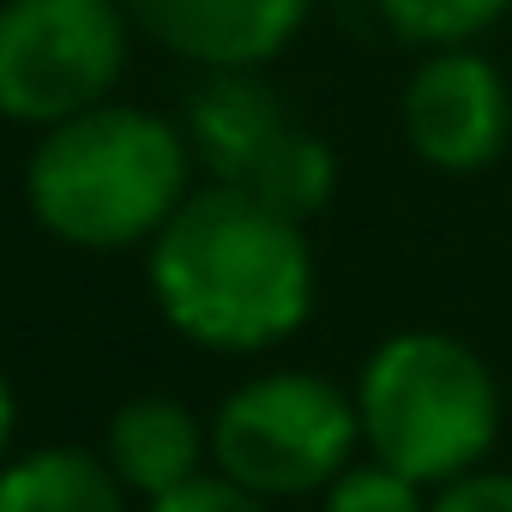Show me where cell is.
<instances>
[{
  "label": "cell",
  "instance_id": "6da1fadb",
  "mask_svg": "<svg viewBox=\"0 0 512 512\" xmlns=\"http://www.w3.org/2000/svg\"><path fill=\"white\" fill-rule=\"evenodd\" d=\"M145 284L187 344L253 356L308 326L314 247L278 205L211 181L145 241Z\"/></svg>",
  "mask_w": 512,
  "mask_h": 512
},
{
  "label": "cell",
  "instance_id": "7a4b0ae2",
  "mask_svg": "<svg viewBox=\"0 0 512 512\" xmlns=\"http://www.w3.org/2000/svg\"><path fill=\"white\" fill-rule=\"evenodd\" d=\"M193 151L181 121L139 103H97L37 133L25 163V205L43 235L79 253L145 247L193 193Z\"/></svg>",
  "mask_w": 512,
  "mask_h": 512
},
{
  "label": "cell",
  "instance_id": "3957f363",
  "mask_svg": "<svg viewBox=\"0 0 512 512\" xmlns=\"http://www.w3.org/2000/svg\"><path fill=\"white\" fill-rule=\"evenodd\" d=\"M368 458L410 482H452L482 464L500 434V386L488 362L452 332H392L356 380Z\"/></svg>",
  "mask_w": 512,
  "mask_h": 512
},
{
  "label": "cell",
  "instance_id": "277c9868",
  "mask_svg": "<svg viewBox=\"0 0 512 512\" xmlns=\"http://www.w3.org/2000/svg\"><path fill=\"white\" fill-rule=\"evenodd\" d=\"M181 133H187L193 169L278 205L296 223L320 217L338 193L332 145L290 115V103L260 79V67L205 73L181 109Z\"/></svg>",
  "mask_w": 512,
  "mask_h": 512
},
{
  "label": "cell",
  "instance_id": "5b68a950",
  "mask_svg": "<svg viewBox=\"0 0 512 512\" xmlns=\"http://www.w3.org/2000/svg\"><path fill=\"white\" fill-rule=\"evenodd\" d=\"M356 446V392L302 368L241 380L211 416V464L266 500L326 488L344 464H356Z\"/></svg>",
  "mask_w": 512,
  "mask_h": 512
},
{
  "label": "cell",
  "instance_id": "8992f818",
  "mask_svg": "<svg viewBox=\"0 0 512 512\" xmlns=\"http://www.w3.org/2000/svg\"><path fill=\"white\" fill-rule=\"evenodd\" d=\"M127 49V0H0V121L43 133L109 103Z\"/></svg>",
  "mask_w": 512,
  "mask_h": 512
},
{
  "label": "cell",
  "instance_id": "52a82bcc",
  "mask_svg": "<svg viewBox=\"0 0 512 512\" xmlns=\"http://www.w3.org/2000/svg\"><path fill=\"white\" fill-rule=\"evenodd\" d=\"M398 115H404L410 151L428 169H440V175H476L512 139V91H506V73L482 49H470V43L428 49V61L404 85Z\"/></svg>",
  "mask_w": 512,
  "mask_h": 512
},
{
  "label": "cell",
  "instance_id": "ba28073f",
  "mask_svg": "<svg viewBox=\"0 0 512 512\" xmlns=\"http://www.w3.org/2000/svg\"><path fill=\"white\" fill-rule=\"evenodd\" d=\"M314 0H127L133 31L199 73L272 67L308 25Z\"/></svg>",
  "mask_w": 512,
  "mask_h": 512
},
{
  "label": "cell",
  "instance_id": "9c48e42d",
  "mask_svg": "<svg viewBox=\"0 0 512 512\" xmlns=\"http://www.w3.org/2000/svg\"><path fill=\"white\" fill-rule=\"evenodd\" d=\"M103 458H109V470L127 482V494L157 500V494L193 482V476L211 464V428H205L187 404L145 392V398H127V404L109 416V428H103Z\"/></svg>",
  "mask_w": 512,
  "mask_h": 512
},
{
  "label": "cell",
  "instance_id": "30bf717a",
  "mask_svg": "<svg viewBox=\"0 0 512 512\" xmlns=\"http://www.w3.org/2000/svg\"><path fill=\"white\" fill-rule=\"evenodd\" d=\"M0 512H127V482L79 446H37L0 464Z\"/></svg>",
  "mask_w": 512,
  "mask_h": 512
},
{
  "label": "cell",
  "instance_id": "8fae6325",
  "mask_svg": "<svg viewBox=\"0 0 512 512\" xmlns=\"http://www.w3.org/2000/svg\"><path fill=\"white\" fill-rule=\"evenodd\" d=\"M512 0H374V13L392 25V37L416 43V49H452V43H476L482 31H494L506 19Z\"/></svg>",
  "mask_w": 512,
  "mask_h": 512
},
{
  "label": "cell",
  "instance_id": "7c38bea8",
  "mask_svg": "<svg viewBox=\"0 0 512 512\" xmlns=\"http://www.w3.org/2000/svg\"><path fill=\"white\" fill-rule=\"evenodd\" d=\"M320 512H428L422 506V482H410L404 470L368 458V464H344L326 488H320Z\"/></svg>",
  "mask_w": 512,
  "mask_h": 512
},
{
  "label": "cell",
  "instance_id": "4fadbf2b",
  "mask_svg": "<svg viewBox=\"0 0 512 512\" xmlns=\"http://www.w3.org/2000/svg\"><path fill=\"white\" fill-rule=\"evenodd\" d=\"M145 512H272V506H266V494L241 488L235 476H223V470L211 464V470H199L193 482H181V488L145 500Z\"/></svg>",
  "mask_w": 512,
  "mask_h": 512
},
{
  "label": "cell",
  "instance_id": "5bb4252c",
  "mask_svg": "<svg viewBox=\"0 0 512 512\" xmlns=\"http://www.w3.org/2000/svg\"><path fill=\"white\" fill-rule=\"evenodd\" d=\"M428 512H512V470H464L434 488Z\"/></svg>",
  "mask_w": 512,
  "mask_h": 512
},
{
  "label": "cell",
  "instance_id": "9a60e30c",
  "mask_svg": "<svg viewBox=\"0 0 512 512\" xmlns=\"http://www.w3.org/2000/svg\"><path fill=\"white\" fill-rule=\"evenodd\" d=\"M13 428H19V398H13V386H7V374H0V452L13 446Z\"/></svg>",
  "mask_w": 512,
  "mask_h": 512
}]
</instances>
